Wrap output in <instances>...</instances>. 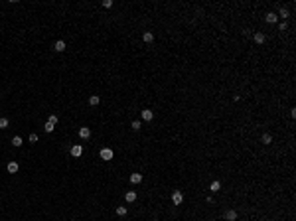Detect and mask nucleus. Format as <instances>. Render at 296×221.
Returning a JSON list of instances; mask_svg holds the SVG:
<instances>
[{"mask_svg": "<svg viewBox=\"0 0 296 221\" xmlns=\"http://www.w3.org/2000/svg\"><path fill=\"white\" fill-rule=\"evenodd\" d=\"M99 156H101V158H103L105 162H109V160H112V156H115V152H112L111 148H103L101 152H99Z\"/></svg>", "mask_w": 296, "mask_h": 221, "instance_id": "obj_1", "label": "nucleus"}, {"mask_svg": "<svg viewBox=\"0 0 296 221\" xmlns=\"http://www.w3.org/2000/svg\"><path fill=\"white\" fill-rule=\"evenodd\" d=\"M172 201H174V205H180V203L184 201V194L178 191V190H174L172 191Z\"/></svg>", "mask_w": 296, "mask_h": 221, "instance_id": "obj_2", "label": "nucleus"}, {"mask_svg": "<svg viewBox=\"0 0 296 221\" xmlns=\"http://www.w3.org/2000/svg\"><path fill=\"white\" fill-rule=\"evenodd\" d=\"M89 136H91V128L89 127H79V138L87 140Z\"/></svg>", "mask_w": 296, "mask_h": 221, "instance_id": "obj_3", "label": "nucleus"}, {"mask_svg": "<svg viewBox=\"0 0 296 221\" xmlns=\"http://www.w3.org/2000/svg\"><path fill=\"white\" fill-rule=\"evenodd\" d=\"M223 219H225V221H235V219H237V211H235V209H227V211L223 213Z\"/></svg>", "mask_w": 296, "mask_h": 221, "instance_id": "obj_4", "label": "nucleus"}, {"mask_svg": "<svg viewBox=\"0 0 296 221\" xmlns=\"http://www.w3.org/2000/svg\"><path fill=\"white\" fill-rule=\"evenodd\" d=\"M81 154H83V146H81V144H73V146H71V156L79 158Z\"/></svg>", "mask_w": 296, "mask_h": 221, "instance_id": "obj_5", "label": "nucleus"}, {"mask_svg": "<svg viewBox=\"0 0 296 221\" xmlns=\"http://www.w3.org/2000/svg\"><path fill=\"white\" fill-rule=\"evenodd\" d=\"M265 40H266V36L262 34V32H257V34H253V41H255V44H265Z\"/></svg>", "mask_w": 296, "mask_h": 221, "instance_id": "obj_6", "label": "nucleus"}, {"mask_svg": "<svg viewBox=\"0 0 296 221\" xmlns=\"http://www.w3.org/2000/svg\"><path fill=\"white\" fill-rule=\"evenodd\" d=\"M152 119H154V112L150 111V109H144V111H142V120H146V123H150Z\"/></svg>", "mask_w": 296, "mask_h": 221, "instance_id": "obj_7", "label": "nucleus"}, {"mask_svg": "<svg viewBox=\"0 0 296 221\" xmlns=\"http://www.w3.org/2000/svg\"><path fill=\"white\" fill-rule=\"evenodd\" d=\"M124 199H127V201H128V203H132V201H134V199H136V191H132V190H128V191H127V194H124Z\"/></svg>", "mask_w": 296, "mask_h": 221, "instance_id": "obj_8", "label": "nucleus"}, {"mask_svg": "<svg viewBox=\"0 0 296 221\" xmlns=\"http://www.w3.org/2000/svg\"><path fill=\"white\" fill-rule=\"evenodd\" d=\"M18 170H20L18 162H8V172H10V174H16Z\"/></svg>", "mask_w": 296, "mask_h": 221, "instance_id": "obj_9", "label": "nucleus"}, {"mask_svg": "<svg viewBox=\"0 0 296 221\" xmlns=\"http://www.w3.org/2000/svg\"><path fill=\"white\" fill-rule=\"evenodd\" d=\"M142 41L152 44V41H154V34H152V32H144V34H142Z\"/></svg>", "mask_w": 296, "mask_h": 221, "instance_id": "obj_10", "label": "nucleus"}, {"mask_svg": "<svg viewBox=\"0 0 296 221\" xmlns=\"http://www.w3.org/2000/svg\"><path fill=\"white\" fill-rule=\"evenodd\" d=\"M265 20H266V22H269V24H274V22H276V20H278V16L274 14V12H269V14L265 16Z\"/></svg>", "mask_w": 296, "mask_h": 221, "instance_id": "obj_11", "label": "nucleus"}, {"mask_svg": "<svg viewBox=\"0 0 296 221\" xmlns=\"http://www.w3.org/2000/svg\"><path fill=\"white\" fill-rule=\"evenodd\" d=\"M53 49H55V52H63V49H65V41L63 40H57L55 45H53Z\"/></svg>", "mask_w": 296, "mask_h": 221, "instance_id": "obj_12", "label": "nucleus"}, {"mask_svg": "<svg viewBox=\"0 0 296 221\" xmlns=\"http://www.w3.org/2000/svg\"><path fill=\"white\" fill-rule=\"evenodd\" d=\"M99 103H101V99H99V95H91V97H89V105H91V107H97Z\"/></svg>", "mask_w": 296, "mask_h": 221, "instance_id": "obj_13", "label": "nucleus"}, {"mask_svg": "<svg viewBox=\"0 0 296 221\" xmlns=\"http://www.w3.org/2000/svg\"><path fill=\"white\" fill-rule=\"evenodd\" d=\"M130 182L132 184H140L142 182V174H130Z\"/></svg>", "mask_w": 296, "mask_h": 221, "instance_id": "obj_14", "label": "nucleus"}, {"mask_svg": "<svg viewBox=\"0 0 296 221\" xmlns=\"http://www.w3.org/2000/svg\"><path fill=\"white\" fill-rule=\"evenodd\" d=\"M276 16H280V18H284V22H286V18H288V10H286V8L282 6L280 10H278V14H276Z\"/></svg>", "mask_w": 296, "mask_h": 221, "instance_id": "obj_15", "label": "nucleus"}, {"mask_svg": "<svg viewBox=\"0 0 296 221\" xmlns=\"http://www.w3.org/2000/svg\"><path fill=\"white\" fill-rule=\"evenodd\" d=\"M209 190H211V191H219V190H221V182H211Z\"/></svg>", "mask_w": 296, "mask_h": 221, "instance_id": "obj_16", "label": "nucleus"}, {"mask_svg": "<svg viewBox=\"0 0 296 221\" xmlns=\"http://www.w3.org/2000/svg\"><path fill=\"white\" fill-rule=\"evenodd\" d=\"M116 215L124 217V215H127V207H124V205H119V207H116Z\"/></svg>", "mask_w": 296, "mask_h": 221, "instance_id": "obj_17", "label": "nucleus"}, {"mask_svg": "<svg viewBox=\"0 0 296 221\" xmlns=\"http://www.w3.org/2000/svg\"><path fill=\"white\" fill-rule=\"evenodd\" d=\"M12 144H14V146L18 148V146H22V144H24V140L20 138V136H14V138H12Z\"/></svg>", "mask_w": 296, "mask_h": 221, "instance_id": "obj_18", "label": "nucleus"}, {"mask_svg": "<svg viewBox=\"0 0 296 221\" xmlns=\"http://www.w3.org/2000/svg\"><path fill=\"white\" fill-rule=\"evenodd\" d=\"M8 124H10V123H8L6 116H0V128H8Z\"/></svg>", "mask_w": 296, "mask_h": 221, "instance_id": "obj_19", "label": "nucleus"}, {"mask_svg": "<svg viewBox=\"0 0 296 221\" xmlns=\"http://www.w3.org/2000/svg\"><path fill=\"white\" fill-rule=\"evenodd\" d=\"M262 144H270V142H273V136H270V134H262Z\"/></svg>", "mask_w": 296, "mask_h": 221, "instance_id": "obj_20", "label": "nucleus"}, {"mask_svg": "<svg viewBox=\"0 0 296 221\" xmlns=\"http://www.w3.org/2000/svg\"><path fill=\"white\" fill-rule=\"evenodd\" d=\"M132 130H140V127H142V123H140V120H132Z\"/></svg>", "mask_w": 296, "mask_h": 221, "instance_id": "obj_21", "label": "nucleus"}, {"mask_svg": "<svg viewBox=\"0 0 296 221\" xmlns=\"http://www.w3.org/2000/svg\"><path fill=\"white\" fill-rule=\"evenodd\" d=\"M44 130H45V132H53V130H55V127H53V124H52V123H45V127H44Z\"/></svg>", "mask_w": 296, "mask_h": 221, "instance_id": "obj_22", "label": "nucleus"}, {"mask_svg": "<svg viewBox=\"0 0 296 221\" xmlns=\"http://www.w3.org/2000/svg\"><path fill=\"white\" fill-rule=\"evenodd\" d=\"M48 123H52L53 127H55V124H57V116H55V115H49V116H48Z\"/></svg>", "mask_w": 296, "mask_h": 221, "instance_id": "obj_23", "label": "nucleus"}, {"mask_svg": "<svg viewBox=\"0 0 296 221\" xmlns=\"http://www.w3.org/2000/svg\"><path fill=\"white\" fill-rule=\"evenodd\" d=\"M30 142H32V144L37 142V134H36V132H30Z\"/></svg>", "mask_w": 296, "mask_h": 221, "instance_id": "obj_24", "label": "nucleus"}, {"mask_svg": "<svg viewBox=\"0 0 296 221\" xmlns=\"http://www.w3.org/2000/svg\"><path fill=\"white\" fill-rule=\"evenodd\" d=\"M278 30H280V32H286V22H280V24H278Z\"/></svg>", "mask_w": 296, "mask_h": 221, "instance_id": "obj_25", "label": "nucleus"}, {"mask_svg": "<svg viewBox=\"0 0 296 221\" xmlns=\"http://www.w3.org/2000/svg\"><path fill=\"white\" fill-rule=\"evenodd\" d=\"M103 6H105V8H111L112 6V0H105V2H103Z\"/></svg>", "mask_w": 296, "mask_h": 221, "instance_id": "obj_26", "label": "nucleus"}, {"mask_svg": "<svg viewBox=\"0 0 296 221\" xmlns=\"http://www.w3.org/2000/svg\"><path fill=\"white\" fill-rule=\"evenodd\" d=\"M152 221H158V219H152Z\"/></svg>", "mask_w": 296, "mask_h": 221, "instance_id": "obj_27", "label": "nucleus"}]
</instances>
